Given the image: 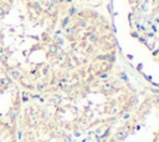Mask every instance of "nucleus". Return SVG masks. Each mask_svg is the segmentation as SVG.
<instances>
[{
    "label": "nucleus",
    "mask_w": 159,
    "mask_h": 142,
    "mask_svg": "<svg viewBox=\"0 0 159 142\" xmlns=\"http://www.w3.org/2000/svg\"><path fill=\"white\" fill-rule=\"evenodd\" d=\"M55 5L56 0L46 7L27 0L20 10L10 0H0V64L21 90L45 92L63 80V39Z\"/></svg>",
    "instance_id": "nucleus-1"
},
{
    "label": "nucleus",
    "mask_w": 159,
    "mask_h": 142,
    "mask_svg": "<svg viewBox=\"0 0 159 142\" xmlns=\"http://www.w3.org/2000/svg\"><path fill=\"white\" fill-rule=\"evenodd\" d=\"M23 102L21 87L0 64V120H18Z\"/></svg>",
    "instance_id": "nucleus-2"
},
{
    "label": "nucleus",
    "mask_w": 159,
    "mask_h": 142,
    "mask_svg": "<svg viewBox=\"0 0 159 142\" xmlns=\"http://www.w3.org/2000/svg\"><path fill=\"white\" fill-rule=\"evenodd\" d=\"M0 142H18V120H0Z\"/></svg>",
    "instance_id": "nucleus-3"
}]
</instances>
